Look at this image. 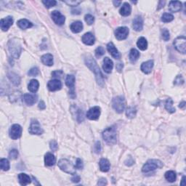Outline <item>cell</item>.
I'll return each mask as SVG.
<instances>
[{
  "instance_id": "6da1fadb",
  "label": "cell",
  "mask_w": 186,
  "mask_h": 186,
  "mask_svg": "<svg viewBox=\"0 0 186 186\" xmlns=\"http://www.w3.org/2000/svg\"><path fill=\"white\" fill-rule=\"evenodd\" d=\"M84 61H85L86 66L95 74L97 84L101 87H104V77H103V74L101 73L100 68L97 66L96 61L94 60L93 57L90 56V55H87V57H86L84 59Z\"/></svg>"
},
{
  "instance_id": "7a4b0ae2",
  "label": "cell",
  "mask_w": 186,
  "mask_h": 186,
  "mask_svg": "<svg viewBox=\"0 0 186 186\" xmlns=\"http://www.w3.org/2000/svg\"><path fill=\"white\" fill-rule=\"evenodd\" d=\"M103 138L108 145H113L116 144L117 142L116 127L114 126H112L106 128L103 132Z\"/></svg>"
},
{
  "instance_id": "3957f363",
  "label": "cell",
  "mask_w": 186,
  "mask_h": 186,
  "mask_svg": "<svg viewBox=\"0 0 186 186\" xmlns=\"http://www.w3.org/2000/svg\"><path fill=\"white\" fill-rule=\"evenodd\" d=\"M8 49L10 54L15 58H18L22 52V47L18 40L11 39L8 43Z\"/></svg>"
},
{
  "instance_id": "277c9868",
  "label": "cell",
  "mask_w": 186,
  "mask_h": 186,
  "mask_svg": "<svg viewBox=\"0 0 186 186\" xmlns=\"http://www.w3.org/2000/svg\"><path fill=\"white\" fill-rule=\"evenodd\" d=\"M162 167H163V163L160 160L151 159V160L148 161L143 165V168H142V171L144 173H148V172H152L156 169H160Z\"/></svg>"
},
{
  "instance_id": "5b68a950",
  "label": "cell",
  "mask_w": 186,
  "mask_h": 186,
  "mask_svg": "<svg viewBox=\"0 0 186 186\" xmlns=\"http://www.w3.org/2000/svg\"><path fill=\"white\" fill-rule=\"evenodd\" d=\"M58 166L62 171L70 174H76V168L70 161L66 159H62L59 161Z\"/></svg>"
},
{
  "instance_id": "8992f818",
  "label": "cell",
  "mask_w": 186,
  "mask_h": 186,
  "mask_svg": "<svg viewBox=\"0 0 186 186\" xmlns=\"http://www.w3.org/2000/svg\"><path fill=\"white\" fill-rule=\"evenodd\" d=\"M112 106L119 114L122 113L125 108V99L122 96L114 97L112 101Z\"/></svg>"
},
{
  "instance_id": "52a82bcc",
  "label": "cell",
  "mask_w": 186,
  "mask_h": 186,
  "mask_svg": "<svg viewBox=\"0 0 186 186\" xmlns=\"http://www.w3.org/2000/svg\"><path fill=\"white\" fill-rule=\"evenodd\" d=\"M174 46L179 53L185 54L186 53V38L185 36H178L174 41Z\"/></svg>"
},
{
  "instance_id": "ba28073f",
  "label": "cell",
  "mask_w": 186,
  "mask_h": 186,
  "mask_svg": "<svg viewBox=\"0 0 186 186\" xmlns=\"http://www.w3.org/2000/svg\"><path fill=\"white\" fill-rule=\"evenodd\" d=\"M22 135V127L19 124H13L9 129V137L13 140H18Z\"/></svg>"
},
{
  "instance_id": "9c48e42d",
  "label": "cell",
  "mask_w": 186,
  "mask_h": 186,
  "mask_svg": "<svg viewBox=\"0 0 186 186\" xmlns=\"http://www.w3.org/2000/svg\"><path fill=\"white\" fill-rule=\"evenodd\" d=\"M29 133L31 135H42L43 133V129L37 120H32L29 126Z\"/></svg>"
},
{
  "instance_id": "30bf717a",
  "label": "cell",
  "mask_w": 186,
  "mask_h": 186,
  "mask_svg": "<svg viewBox=\"0 0 186 186\" xmlns=\"http://www.w3.org/2000/svg\"><path fill=\"white\" fill-rule=\"evenodd\" d=\"M66 84L70 89V96L72 98L76 97L75 91H74V84H75V76L73 75H68L66 78Z\"/></svg>"
},
{
  "instance_id": "8fae6325",
  "label": "cell",
  "mask_w": 186,
  "mask_h": 186,
  "mask_svg": "<svg viewBox=\"0 0 186 186\" xmlns=\"http://www.w3.org/2000/svg\"><path fill=\"white\" fill-rule=\"evenodd\" d=\"M129 34V28L125 26L119 27L115 31V36L118 40H124L127 38Z\"/></svg>"
},
{
  "instance_id": "7c38bea8",
  "label": "cell",
  "mask_w": 186,
  "mask_h": 186,
  "mask_svg": "<svg viewBox=\"0 0 186 186\" xmlns=\"http://www.w3.org/2000/svg\"><path fill=\"white\" fill-rule=\"evenodd\" d=\"M100 115V108L99 106H95L87 111L86 116L90 120H97L98 119Z\"/></svg>"
},
{
  "instance_id": "4fadbf2b",
  "label": "cell",
  "mask_w": 186,
  "mask_h": 186,
  "mask_svg": "<svg viewBox=\"0 0 186 186\" xmlns=\"http://www.w3.org/2000/svg\"><path fill=\"white\" fill-rule=\"evenodd\" d=\"M51 16L53 21H54L57 25L62 26V25L64 24L65 20H66V18H65V16H63L59 11H53L51 13Z\"/></svg>"
},
{
  "instance_id": "5bb4252c",
  "label": "cell",
  "mask_w": 186,
  "mask_h": 186,
  "mask_svg": "<svg viewBox=\"0 0 186 186\" xmlns=\"http://www.w3.org/2000/svg\"><path fill=\"white\" fill-rule=\"evenodd\" d=\"M13 24V18L11 16H7V18H2L0 21V27L3 31H7L10 28Z\"/></svg>"
},
{
  "instance_id": "9a60e30c",
  "label": "cell",
  "mask_w": 186,
  "mask_h": 186,
  "mask_svg": "<svg viewBox=\"0 0 186 186\" xmlns=\"http://www.w3.org/2000/svg\"><path fill=\"white\" fill-rule=\"evenodd\" d=\"M47 87L49 91L55 92L57 90H60L62 87V83L59 79L50 80L47 84Z\"/></svg>"
},
{
  "instance_id": "2e32d148",
  "label": "cell",
  "mask_w": 186,
  "mask_h": 186,
  "mask_svg": "<svg viewBox=\"0 0 186 186\" xmlns=\"http://www.w3.org/2000/svg\"><path fill=\"white\" fill-rule=\"evenodd\" d=\"M132 28L136 31H140L143 28V20L141 16H136L132 22Z\"/></svg>"
},
{
  "instance_id": "e0dca14e",
  "label": "cell",
  "mask_w": 186,
  "mask_h": 186,
  "mask_svg": "<svg viewBox=\"0 0 186 186\" xmlns=\"http://www.w3.org/2000/svg\"><path fill=\"white\" fill-rule=\"evenodd\" d=\"M107 49H108V53H110L111 55L113 57H114L115 59H120L121 55L119 52L118 51V49L115 47V45H114L113 42H111L108 44V45H107Z\"/></svg>"
},
{
  "instance_id": "ac0fdd59",
  "label": "cell",
  "mask_w": 186,
  "mask_h": 186,
  "mask_svg": "<svg viewBox=\"0 0 186 186\" xmlns=\"http://www.w3.org/2000/svg\"><path fill=\"white\" fill-rule=\"evenodd\" d=\"M113 67H114V63H113V61L108 57H105L104 60H103V70H104V71L107 73V74H110V73L112 71Z\"/></svg>"
},
{
  "instance_id": "d6986e66",
  "label": "cell",
  "mask_w": 186,
  "mask_h": 186,
  "mask_svg": "<svg viewBox=\"0 0 186 186\" xmlns=\"http://www.w3.org/2000/svg\"><path fill=\"white\" fill-rule=\"evenodd\" d=\"M82 42H83V43L85 44V45H93L94 44H95V39L93 34L90 33V32H88V33L84 34L82 38Z\"/></svg>"
},
{
  "instance_id": "ffe728a7",
  "label": "cell",
  "mask_w": 186,
  "mask_h": 186,
  "mask_svg": "<svg viewBox=\"0 0 186 186\" xmlns=\"http://www.w3.org/2000/svg\"><path fill=\"white\" fill-rule=\"evenodd\" d=\"M153 67V60H148L146 62L142 63L140 69L145 74H150Z\"/></svg>"
},
{
  "instance_id": "44dd1931",
  "label": "cell",
  "mask_w": 186,
  "mask_h": 186,
  "mask_svg": "<svg viewBox=\"0 0 186 186\" xmlns=\"http://www.w3.org/2000/svg\"><path fill=\"white\" fill-rule=\"evenodd\" d=\"M182 9V3L179 1H171L169 5V9L172 13L180 12Z\"/></svg>"
},
{
  "instance_id": "7402d4cb",
  "label": "cell",
  "mask_w": 186,
  "mask_h": 186,
  "mask_svg": "<svg viewBox=\"0 0 186 186\" xmlns=\"http://www.w3.org/2000/svg\"><path fill=\"white\" fill-rule=\"evenodd\" d=\"M56 162V158L51 153H47L45 156V165L47 166H53Z\"/></svg>"
},
{
  "instance_id": "603a6c76",
  "label": "cell",
  "mask_w": 186,
  "mask_h": 186,
  "mask_svg": "<svg viewBox=\"0 0 186 186\" xmlns=\"http://www.w3.org/2000/svg\"><path fill=\"white\" fill-rule=\"evenodd\" d=\"M24 100L28 105H33L37 101V96L36 95L25 94L24 95Z\"/></svg>"
},
{
  "instance_id": "cb8c5ba5",
  "label": "cell",
  "mask_w": 186,
  "mask_h": 186,
  "mask_svg": "<svg viewBox=\"0 0 186 186\" xmlns=\"http://www.w3.org/2000/svg\"><path fill=\"white\" fill-rule=\"evenodd\" d=\"M100 165V170L103 172H108L109 170H110V162L108 159H101L99 163Z\"/></svg>"
},
{
  "instance_id": "d4e9b609",
  "label": "cell",
  "mask_w": 186,
  "mask_h": 186,
  "mask_svg": "<svg viewBox=\"0 0 186 186\" xmlns=\"http://www.w3.org/2000/svg\"><path fill=\"white\" fill-rule=\"evenodd\" d=\"M18 180H19V183L21 185H27L28 184L31 183V177L28 174H25V173H20L18 174Z\"/></svg>"
},
{
  "instance_id": "484cf974",
  "label": "cell",
  "mask_w": 186,
  "mask_h": 186,
  "mask_svg": "<svg viewBox=\"0 0 186 186\" xmlns=\"http://www.w3.org/2000/svg\"><path fill=\"white\" fill-rule=\"evenodd\" d=\"M70 28L74 34L79 33V32H81L83 30V24H82L81 21H76V22H74L73 24H71Z\"/></svg>"
},
{
  "instance_id": "4316f807",
  "label": "cell",
  "mask_w": 186,
  "mask_h": 186,
  "mask_svg": "<svg viewBox=\"0 0 186 186\" xmlns=\"http://www.w3.org/2000/svg\"><path fill=\"white\" fill-rule=\"evenodd\" d=\"M131 11H132V7H131V6H130L129 4L127 2H125L123 4L122 8L120 9L119 13H120V14L122 15V16L126 17L131 14Z\"/></svg>"
},
{
  "instance_id": "83f0119b",
  "label": "cell",
  "mask_w": 186,
  "mask_h": 186,
  "mask_svg": "<svg viewBox=\"0 0 186 186\" xmlns=\"http://www.w3.org/2000/svg\"><path fill=\"white\" fill-rule=\"evenodd\" d=\"M42 63L45 66H52L53 65V56L51 54H45L41 57Z\"/></svg>"
},
{
  "instance_id": "f1b7e54d",
  "label": "cell",
  "mask_w": 186,
  "mask_h": 186,
  "mask_svg": "<svg viewBox=\"0 0 186 186\" xmlns=\"http://www.w3.org/2000/svg\"><path fill=\"white\" fill-rule=\"evenodd\" d=\"M17 25L21 29H27V28H31L33 26V24L29 20H26V19H20V20H19L18 23H17Z\"/></svg>"
},
{
  "instance_id": "f546056e",
  "label": "cell",
  "mask_w": 186,
  "mask_h": 186,
  "mask_svg": "<svg viewBox=\"0 0 186 186\" xmlns=\"http://www.w3.org/2000/svg\"><path fill=\"white\" fill-rule=\"evenodd\" d=\"M39 82L36 79H32L31 80L29 84H28V89L31 93H36V92L38 90V89H39Z\"/></svg>"
},
{
  "instance_id": "4dcf8cb0",
  "label": "cell",
  "mask_w": 186,
  "mask_h": 186,
  "mask_svg": "<svg viewBox=\"0 0 186 186\" xmlns=\"http://www.w3.org/2000/svg\"><path fill=\"white\" fill-rule=\"evenodd\" d=\"M140 57V53L137 49L133 48L129 52V60L132 63H135Z\"/></svg>"
},
{
  "instance_id": "1f68e13d",
  "label": "cell",
  "mask_w": 186,
  "mask_h": 186,
  "mask_svg": "<svg viewBox=\"0 0 186 186\" xmlns=\"http://www.w3.org/2000/svg\"><path fill=\"white\" fill-rule=\"evenodd\" d=\"M137 46L140 50H145L148 47V42L146 39L144 37L139 38L137 42Z\"/></svg>"
},
{
  "instance_id": "d6a6232c",
  "label": "cell",
  "mask_w": 186,
  "mask_h": 186,
  "mask_svg": "<svg viewBox=\"0 0 186 186\" xmlns=\"http://www.w3.org/2000/svg\"><path fill=\"white\" fill-rule=\"evenodd\" d=\"M8 78H9L11 82H13V84L15 86H18L20 83V78L19 76L17 75L15 73H9L8 74Z\"/></svg>"
},
{
  "instance_id": "836d02e7",
  "label": "cell",
  "mask_w": 186,
  "mask_h": 186,
  "mask_svg": "<svg viewBox=\"0 0 186 186\" xmlns=\"http://www.w3.org/2000/svg\"><path fill=\"white\" fill-rule=\"evenodd\" d=\"M166 180L170 183H173L176 180V173L174 171H167L164 174Z\"/></svg>"
},
{
  "instance_id": "e575fe53",
  "label": "cell",
  "mask_w": 186,
  "mask_h": 186,
  "mask_svg": "<svg viewBox=\"0 0 186 186\" xmlns=\"http://www.w3.org/2000/svg\"><path fill=\"white\" fill-rule=\"evenodd\" d=\"M137 109L135 107H129L126 111V115L129 119H133L136 116Z\"/></svg>"
},
{
  "instance_id": "d590c367",
  "label": "cell",
  "mask_w": 186,
  "mask_h": 186,
  "mask_svg": "<svg viewBox=\"0 0 186 186\" xmlns=\"http://www.w3.org/2000/svg\"><path fill=\"white\" fill-rule=\"evenodd\" d=\"M173 101L171 98H168L166 100V103H165V108L166 109V111L170 113H174L175 112V108L173 107Z\"/></svg>"
},
{
  "instance_id": "8d00e7d4",
  "label": "cell",
  "mask_w": 186,
  "mask_h": 186,
  "mask_svg": "<svg viewBox=\"0 0 186 186\" xmlns=\"http://www.w3.org/2000/svg\"><path fill=\"white\" fill-rule=\"evenodd\" d=\"M0 167L3 171H7L9 169V162L7 159H2L0 160Z\"/></svg>"
},
{
  "instance_id": "74e56055",
  "label": "cell",
  "mask_w": 186,
  "mask_h": 186,
  "mask_svg": "<svg viewBox=\"0 0 186 186\" xmlns=\"http://www.w3.org/2000/svg\"><path fill=\"white\" fill-rule=\"evenodd\" d=\"M174 16L170 13H164L163 15L162 16V20L164 23H169L171 22L172 20H173Z\"/></svg>"
},
{
  "instance_id": "f35d334b",
  "label": "cell",
  "mask_w": 186,
  "mask_h": 186,
  "mask_svg": "<svg viewBox=\"0 0 186 186\" xmlns=\"http://www.w3.org/2000/svg\"><path fill=\"white\" fill-rule=\"evenodd\" d=\"M162 37L165 42H167L169 41V39H170V31H169L166 28H163L162 30Z\"/></svg>"
},
{
  "instance_id": "ab89813d",
  "label": "cell",
  "mask_w": 186,
  "mask_h": 186,
  "mask_svg": "<svg viewBox=\"0 0 186 186\" xmlns=\"http://www.w3.org/2000/svg\"><path fill=\"white\" fill-rule=\"evenodd\" d=\"M42 3L45 5V6L47 7V8H50L52 7L55 6L57 2L55 0H47V1L44 0V1H42Z\"/></svg>"
},
{
  "instance_id": "60d3db41",
  "label": "cell",
  "mask_w": 186,
  "mask_h": 186,
  "mask_svg": "<svg viewBox=\"0 0 186 186\" xmlns=\"http://www.w3.org/2000/svg\"><path fill=\"white\" fill-rule=\"evenodd\" d=\"M39 68H36V67H34V68L30 69L29 71L28 72V75L29 76H36L39 74Z\"/></svg>"
},
{
  "instance_id": "b9f144b4",
  "label": "cell",
  "mask_w": 186,
  "mask_h": 186,
  "mask_svg": "<svg viewBox=\"0 0 186 186\" xmlns=\"http://www.w3.org/2000/svg\"><path fill=\"white\" fill-rule=\"evenodd\" d=\"M105 54V49L103 47H98L95 49V55L97 57H100Z\"/></svg>"
},
{
  "instance_id": "7bdbcfd3",
  "label": "cell",
  "mask_w": 186,
  "mask_h": 186,
  "mask_svg": "<svg viewBox=\"0 0 186 186\" xmlns=\"http://www.w3.org/2000/svg\"><path fill=\"white\" fill-rule=\"evenodd\" d=\"M184 84V78L181 75L177 76V77L175 78L174 81V85H182Z\"/></svg>"
},
{
  "instance_id": "ee69618b",
  "label": "cell",
  "mask_w": 186,
  "mask_h": 186,
  "mask_svg": "<svg viewBox=\"0 0 186 186\" xmlns=\"http://www.w3.org/2000/svg\"><path fill=\"white\" fill-rule=\"evenodd\" d=\"M84 20H85L86 23H87L88 25H92L94 23V21H95V18H94L92 15L88 14L85 15Z\"/></svg>"
},
{
  "instance_id": "f6af8a7d",
  "label": "cell",
  "mask_w": 186,
  "mask_h": 186,
  "mask_svg": "<svg viewBox=\"0 0 186 186\" xmlns=\"http://www.w3.org/2000/svg\"><path fill=\"white\" fill-rule=\"evenodd\" d=\"M18 151L16 149H13L10 151V152L9 153V157L11 159H16L18 156Z\"/></svg>"
},
{
  "instance_id": "bcb514c9",
  "label": "cell",
  "mask_w": 186,
  "mask_h": 186,
  "mask_svg": "<svg viewBox=\"0 0 186 186\" xmlns=\"http://www.w3.org/2000/svg\"><path fill=\"white\" fill-rule=\"evenodd\" d=\"M65 3H66L67 5L71 7H75L77 6L78 5H79L81 3V1H75V0H68V1H64Z\"/></svg>"
},
{
  "instance_id": "7dc6e473",
  "label": "cell",
  "mask_w": 186,
  "mask_h": 186,
  "mask_svg": "<svg viewBox=\"0 0 186 186\" xmlns=\"http://www.w3.org/2000/svg\"><path fill=\"white\" fill-rule=\"evenodd\" d=\"M94 152L95 153H100L101 152V145H100V142L97 141L96 142L95 145H94Z\"/></svg>"
},
{
  "instance_id": "c3c4849f",
  "label": "cell",
  "mask_w": 186,
  "mask_h": 186,
  "mask_svg": "<svg viewBox=\"0 0 186 186\" xmlns=\"http://www.w3.org/2000/svg\"><path fill=\"white\" fill-rule=\"evenodd\" d=\"M63 74V71L61 70H58V71H55L52 72V76H53V77L55 78H61L62 77Z\"/></svg>"
},
{
  "instance_id": "681fc988",
  "label": "cell",
  "mask_w": 186,
  "mask_h": 186,
  "mask_svg": "<svg viewBox=\"0 0 186 186\" xmlns=\"http://www.w3.org/2000/svg\"><path fill=\"white\" fill-rule=\"evenodd\" d=\"M49 147H50V149L53 151H56L57 150V142L53 140L50 141V143H49Z\"/></svg>"
},
{
  "instance_id": "f907efd6",
  "label": "cell",
  "mask_w": 186,
  "mask_h": 186,
  "mask_svg": "<svg viewBox=\"0 0 186 186\" xmlns=\"http://www.w3.org/2000/svg\"><path fill=\"white\" fill-rule=\"evenodd\" d=\"M75 168L77 169V170H82L84 167L83 166V162H82V161L80 159H76V162L75 164Z\"/></svg>"
},
{
  "instance_id": "816d5d0a",
  "label": "cell",
  "mask_w": 186,
  "mask_h": 186,
  "mask_svg": "<svg viewBox=\"0 0 186 186\" xmlns=\"http://www.w3.org/2000/svg\"><path fill=\"white\" fill-rule=\"evenodd\" d=\"M124 163H125V165L130 166L133 165L134 163H135V161H134V159H132L131 156H129V157H128V159H126L125 162H124Z\"/></svg>"
},
{
  "instance_id": "f5cc1de1",
  "label": "cell",
  "mask_w": 186,
  "mask_h": 186,
  "mask_svg": "<svg viewBox=\"0 0 186 186\" xmlns=\"http://www.w3.org/2000/svg\"><path fill=\"white\" fill-rule=\"evenodd\" d=\"M80 180H81V178H80L79 176H78V174H74V177L71 178L72 182H74V183H78V182L80 181Z\"/></svg>"
},
{
  "instance_id": "db71d44e",
  "label": "cell",
  "mask_w": 186,
  "mask_h": 186,
  "mask_svg": "<svg viewBox=\"0 0 186 186\" xmlns=\"http://www.w3.org/2000/svg\"><path fill=\"white\" fill-rule=\"evenodd\" d=\"M107 180L106 179H105V178H100L98 180V182H97V185H107Z\"/></svg>"
},
{
  "instance_id": "11a10c76",
  "label": "cell",
  "mask_w": 186,
  "mask_h": 186,
  "mask_svg": "<svg viewBox=\"0 0 186 186\" xmlns=\"http://www.w3.org/2000/svg\"><path fill=\"white\" fill-rule=\"evenodd\" d=\"M124 65L122 63H117V65H116V70L118 71L119 72H122V68H123Z\"/></svg>"
},
{
  "instance_id": "9f6ffc18",
  "label": "cell",
  "mask_w": 186,
  "mask_h": 186,
  "mask_svg": "<svg viewBox=\"0 0 186 186\" xmlns=\"http://www.w3.org/2000/svg\"><path fill=\"white\" fill-rule=\"evenodd\" d=\"M39 109H41V110H44V109H45L46 105H45V102H44L43 100L40 101V102H39Z\"/></svg>"
},
{
  "instance_id": "6f0895ef",
  "label": "cell",
  "mask_w": 186,
  "mask_h": 186,
  "mask_svg": "<svg viewBox=\"0 0 186 186\" xmlns=\"http://www.w3.org/2000/svg\"><path fill=\"white\" fill-rule=\"evenodd\" d=\"M165 3H166L165 1H160V2H159L158 9H160L161 8H162V7H164V5H165Z\"/></svg>"
},
{
  "instance_id": "680465c9",
  "label": "cell",
  "mask_w": 186,
  "mask_h": 186,
  "mask_svg": "<svg viewBox=\"0 0 186 186\" xmlns=\"http://www.w3.org/2000/svg\"><path fill=\"white\" fill-rule=\"evenodd\" d=\"M185 176H183V179H182L181 183H180V185H183V186H185L186 185V183H185Z\"/></svg>"
},
{
  "instance_id": "91938a15",
  "label": "cell",
  "mask_w": 186,
  "mask_h": 186,
  "mask_svg": "<svg viewBox=\"0 0 186 186\" xmlns=\"http://www.w3.org/2000/svg\"><path fill=\"white\" fill-rule=\"evenodd\" d=\"M114 2V6H115V7L119 6L120 4L122 3L120 1H114V2Z\"/></svg>"
},
{
  "instance_id": "94428289",
  "label": "cell",
  "mask_w": 186,
  "mask_h": 186,
  "mask_svg": "<svg viewBox=\"0 0 186 186\" xmlns=\"http://www.w3.org/2000/svg\"><path fill=\"white\" fill-rule=\"evenodd\" d=\"M185 101H183V102L180 103L179 107L180 108H185Z\"/></svg>"
}]
</instances>
